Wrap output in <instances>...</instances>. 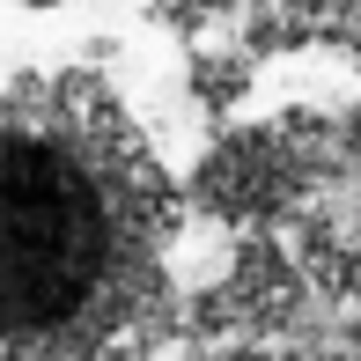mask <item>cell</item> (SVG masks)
<instances>
[{
	"label": "cell",
	"instance_id": "obj_1",
	"mask_svg": "<svg viewBox=\"0 0 361 361\" xmlns=\"http://www.w3.org/2000/svg\"><path fill=\"white\" fill-rule=\"evenodd\" d=\"M177 185L96 74L0 89V361H140L170 332Z\"/></svg>",
	"mask_w": 361,
	"mask_h": 361
},
{
	"label": "cell",
	"instance_id": "obj_2",
	"mask_svg": "<svg viewBox=\"0 0 361 361\" xmlns=\"http://www.w3.org/2000/svg\"><path fill=\"white\" fill-rule=\"evenodd\" d=\"M302 192V162L288 155V140L273 133H236L207 155L200 170V200L228 221H273L281 207Z\"/></svg>",
	"mask_w": 361,
	"mask_h": 361
}]
</instances>
